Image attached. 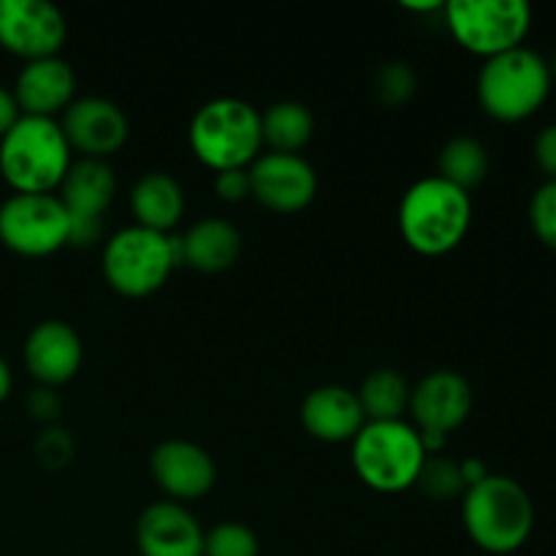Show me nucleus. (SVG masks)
I'll return each mask as SVG.
<instances>
[{
	"label": "nucleus",
	"mask_w": 556,
	"mask_h": 556,
	"mask_svg": "<svg viewBox=\"0 0 556 556\" xmlns=\"http://www.w3.org/2000/svg\"><path fill=\"white\" fill-rule=\"evenodd\" d=\"M400 233L416 253H451L467 237L472 223V199L443 177H424L405 190L396 212Z\"/></svg>",
	"instance_id": "1"
},
{
	"label": "nucleus",
	"mask_w": 556,
	"mask_h": 556,
	"mask_svg": "<svg viewBox=\"0 0 556 556\" xmlns=\"http://www.w3.org/2000/svg\"><path fill=\"white\" fill-rule=\"evenodd\" d=\"M462 521L478 548L489 554H514L530 541L535 505L519 481L489 472L462 497Z\"/></svg>",
	"instance_id": "2"
},
{
	"label": "nucleus",
	"mask_w": 556,
	"mask_h": 556,
	"mask_svg": "<svg viewBox=\"0 0 556 556\" xmlns=\"http://www.w3.org/2000/svg\"><path fill=\"white\" fill-rule=\"evenodd\" d=\"M71 166V147L52 117L22 114L0 139V174L14 193H52Z\"/></svg>",
	"instance_id": "3"
},
{
	"label": "nucleus",
	"mask_w": 556,
	"mask_h": 556,
	"mask_svg": "<svg viewBox=\"0 0 556 556\" xmlns=\"http://www.w3.org/2000/svg\"><path fill=\"white\" fill-rule=\"evenodd\" d=\"M190 147L215 172L248 168L258 157L261 114L242 98H212L190 119Z\"/></svg>",
	"instance_id": "4"
},
{
	"label": "nucleus",
	"mask_w": 556,
	"mask_h": 556,
	"mask_svg": "<svg viewBox=\"0 0 556 556\" xmlns=\"http://www.w3.org/2000/svg\"><path fill=\"white\" fill-rule=\"evenodd\" d=\"M552 90V68L527 47L508 49L483 63L478 74V101L489 117L519 123L543 106Z\"/></svg>",
	"instance_id": "5"
},
{
	"label": "nucleus",
	"mask_w": 556,
	"mask_h": 556,
	"mask_svg": "<svg viewBox=\"0 0 556 556\" xmlns=\"http://www.w3.org/2000/svg\"><path fill=\"white\" fill-rule=\"evenodd\" d=\"M351 443L353 470L369 489L396 494L416 486L427 462L416 427L405 421H367Z\"/></svg>",
	"instance_id": "6"
},
{
	"label": "nucleus",
	"mask_w": 556,
	"mask_h": 556,
	"mask_svg": "<svg viewBox=\"0 0 556 556\" xmlns=\"http://www.w3.org/2000/svg\"><path fill=\"white\" fill-rule=\"evenodd\" d=\"M182 264L179 237L128 226L103 248V277L117 293L141 299L166 286L168 275Z\"/></svg>",
	"instance_id": "7"
},
{
	"label": "nucleus",
	"mask_w": 556,
	"mask_h": 556,
	"mask_svg": "<svg viewBox=\"0 0 556 556\" xmlns=\"http://www.w3.org/2000/svg\"><path fill=\"white\" fill-rule=\"evenodd\" d=\"M443 11L451 36L486 60L521 47L532 25V9L525 0H451Z\"/></svg>",
	"instance_id": "8"
},
{
	"label": "nucleus",
	"mask_w": 556,
	"mask_h": 556,
	"mask_svg": "<svg viewBox=\"0 0 556 556\" xmlns=\"http://www.w3.org/2000/svg\"><path fill=\"white\" fill-rule=\"evenodd\" d=\"M71 223L54 193H14L0 204V242L25 258H43L68 244Z\"/></svg>",
	"instance_id": "9"
},
{
	"label": "nucleus",
	"mask_w": 556,
	"mask_h": 556,
	"mask_svg": "<svg viewBox=\"0 0 556 556\" xmlns=\"http://www.w3.org/2000/svg\"><path fill=\"white\" fill-rule=\"evenodd\" d=\"M410 410L418 424L427 456L443 454L448 434L459 429L472 413V386L454 369H438L418 380L410 394Z\"/></svg>",
	"instance_id": "10"
},
{
	"label": "nucleus",
	"mask_w": 556,
	"mask_h": 556,
	"mask_svg": "<svg viewBox=\"0 0 556 556\" xmlns=\"http://www.w3.org/2000/svg\"><path fill=\"white\" fill-rule=\"evenodd\" d=\"M65 36L68 22L49 0H0V47L25 63L54 58Z\"/></svg>",
	"instance_id": "11"
},
{
	"label": "nucleus",
	"mask_w": 556,
	"mask_h": 556,
	"mask_svg": "<svg viewBox=\"0 0 556 556\" xmlns=\"http://www.w3.org/2000/svg\"><path fill=\"white\" fill-rule=\"evenodd\" d=\"M250 190L271 212H302L318 193V174L302 155L264 152L248 168Z\"/></svg>",
	"instance_id": "12"
},
{
	"label": "nucleus",
	"mask_w": 556,
	"mask_h": 556,
	"mask_svg": "<svg viewBox=\"0 0 556 556\" xmlns=\"http://www.w3.org/2000/svg\"><path fill=\"white\" fill-rule=\"evenodd\" d=\"M65 141L71 152H81V157L106 161L128 141L130 125L123 109L101 96L74 98L60 119Z\"/></svg>",
	"instance_id": "13"
},
{
	"label": "nucleus",
	"mask_w": 556,
	"mask_h": 556,
	"mask_svg": "<svg viewBox=\"0 0 556 556\" xmlns=\"http://www.w3.org/2000/svg\"><path fill=\"white\" fill-rule=\"evenodd\" d=\"M150 470L157 486L174 500H199L217 481L215 459L190 440H166L150 456Z\"/></svg>",
	"instance_id": "14"
},
{
	"label": "nucleus",
	"mask_w": 556,
	"mask_h": 556,
	"mask_svg": "<svg viewBox=\"0 0 556 556\" xmlns=\"http://www.w3.org/2000/svg\"><path fill=\"white\" fill-rule=\"evenodd\" d=\"M136 546L141 556H204V530L185 505L166 500L141 510Z\"/></svg>",
	"instance_id": "15"
},
{
	"label": "nucleus",
	"mask_w": 556,
	"mask_h": 556,
	"mask_svg": "<svg viewBox=\"0 0 556 556\" xmlns=\"http://www.w3.org/2000/svg\"><path fill=\"white\" fill-rule=\"evenodd\" d=\"M22 356H25L27 372L41 386L52 389V386L68 383L79 372L85 348L74 326L65 320H41L27 334Z\"/></svg>",
	"instance_id": "16"
},
{
	"label": "nucleus",
	"mask_w": 556,
	"mask_h": 556,
	"mask_svg": "<svg viewBox=\"0 0 556 556\" xmlns=\"http://www.w3.org/2000/svg\"><path fill=\"white\" fill-rule=\"evenodd\" d=\"M76 76L63 58H41L22 65L14 81V98L22 114L30 117H52L65 112L74 101Z\"/></svg>",
	"instance_id": "17"
},
{
	"label": "nucleus",
	"mask_w": 556,
	"mask_h": 556,
	"mask_svg": "<svg viewBox=\"0 0 556 556\" xmlns=\"http://www.w3.org/2000/svg\"><path fill=\"white\" fill-rule=\"evenodd\" d=\"M302 424L315 440L345 443L353 440L367 424L356 391L345 386H318L302 402Z\"/></svg>",
	"instance_id": "18"
},
{
	"label": "nucleus",
	"mask_w": 556,
	"mask_h": 556,
	"mask_svg": "<svg viewBox=\"0 0 556 556\" xmlns=\"http://www.w3.org/2000/svg\"><path fill=\"white\" fill-rule=\"evenodd\" d=\"M114 193H117V179H114L112 166L98 157L71 161L60 182V201L71 220L103 223V212L112 206Z\"/></svg>",
	"instance_id": "19"
},
{
	"label": "nucleus",
	"mask_w": 556,
	"mask_h": 556,
	"mask_svg": "<svg viewBox=\"0 0 556 556\" xmlns=\"http://www.w3.org/2000/svg\"><path fill=\"white\" fill-rule=\"evenodd\" d=\"M179 253L182 264H190L206 275L226 271L242 253V233L223 217H201L179 237Z\"/></svg>",
	"instance_id": "20"
},
{
	"label": "nucleus",
	"mask_w": 556,
	"mask_h": 556,
	"mask_svg": "<svg viewBox=\"0 0 556 556\" xmlns=\"http://www.w3.org/2000/svg\"><path fill=\"white\" fill-rule=\"evenodd\" d=\"M130 210H134L136 226L168 233V228L177 226L185 212L182 185L168 172L141 174L130 190Z\"/></svg>",
	"instance_id": "21"
},
{
	"label": "nucleus",
	"mask_w": 556,
	"mask_h": 556,
	"mask_svg": "<svg viewBox=\"0 0 556 556\" xmlns=\"http://www.w3.org/2000/svg\"><path fill=\"white\" fill-rule=\"evenodd\" d=\"M410 394L413 389L405 375L389 367L372 369L356 391L367 421H402L410 407Z\"/></svg>",
	"instance_id": "22"
},
{
	"label": "nucleus",
	"mask_w": 556,
	"mask_h": 556,
	"mask_svg": "<svg viewBox=\"0 0 556 556\" xmlns=\"http://www.w3.org/2000/svg\"><path fill=\"white\" fill-rule=\"evenodd\" d=\"M313 112L299 101L271 103L261 114V136H264V144L271 147V152H291V155H299V150L313 139Z\"/></svg>",
	"instance_id": "23"
},
{
	"label": "nucleus",
	"mask_w": 556,
	"mask_h": 556,
	"mask_svg": "<svg viewBox=\"0 0 556 556\" xmlns=\"http://www.w3.org/2000/svg\"><path fill=\"white\" fill-rule=\"evenodd\" d=\"M438 168V177H443L445 182L456 185L465 193H470V190H476L486 179L489 152L472 136H456V139L445 141L443 150H440Z\"/></svg>",
	"instance_id": "24"
},
{
	"label": "nucleus",
	"mask_w": 556,
	"mask_h": 556,
	"mask_svg": "<svg viewBox=\"0 0 556 556\" xmlns=\"http://www.w3.org/2000/svg\"><path fill=\"white\" fill-rule=\"evenodd\" d=\"M416 486L427 494L429 500H438L445 503L451 497H465L467 483L462 478L459 462L451 459V456H427L421 472L416 478Z\"/></svg>",
	"instance_id": "25"
},
{
	"label": "nucleus",
	"mask_w": 556,
	"mask_h": 556,
	"mask_svg": "<svg viewBox=\"0 0 556 556\" xmlns=\"http://www.w3.org/2000/svg\"><path fill=\"white\" fill-rule=\"evenodd\" d=\"M258 535L239 521H223L204 532V556H258Z\"/></svg>",
	"instance_id": "26"
},
{
	"label": "nucleus",
	"mask_w": 556,
	"mask_h": 556,
	"mask_svg": "<svg viewBox=\"0 0 556 556\" xmlns=\"http://www.w3.org/2000/svg\"><path fill=\"white\" fill-rule=\"evenodd\" d=\"M416 87V71L407 63H386L375 76V92L386 106H402L405 101H410Z\"/></svg>",
	"instance_id": "27"
},
{
	"label": "nucleus",
	"mask_w": 556,
	"mask_h": 556,
	"mask_svg": "<svg viewBox=\"0 0 556 556\" xmlns=\"http://www.w3.org/2000/svg\"><path fill=\"white\" fill-rule=\"evenodd\" d=\"M530 223L535 237L556 250V179H546L530 201Z\"/></svg>",
	"instance_id": "28"
},
{
	"label": "nucleus",
	"mask_w": 556,
	"mask_h": 556,
	"mask_svg": "<svg viewBox=\"0 0 556 556\" xmlns=\"http://www.w3.org/2000/svg\"><path fill=\"white\" fill-rule=\"evenodd\" d=\"M36 454H38V459L43 462V465H52V467L63 465V462L71 456L68 434H65L63 429H58V427L47 429V432L38 438Z\"/></svg>",
	"instance_id": "29"
},
{
	"label": "nucleus",
	"mask_w": 556,
	"mask_h": 556,
	"mask_svg": "<svg viewBox=\"0 0 556 556\" xmlns=\"http://www.w3.org/2000/svg\"><path fill=\"white\" fill-rule=\"evenodd\" d=\"M215 190L223 201H242L253 195L250 190V174L248 168H228V172H217Z\"/></svg>",
	"instance_id": "30"
},
{
	"label": "nucleus",
	"mask_w": 556,
	"mask_h": 556,
	"mask_svg": "<svg viewBox=\"0 0 556 556\" xmlns=\"http://www.w3.org/2000/svg\"><path fill=\"white\" fill-rule=\"evenodd\" d=\"M535 161L541 172L548 174V179H556V123L546 125L535 136Z\"/></svg>",
	"instance_id": "31"
},
{
	"label": "nucleus",
	"mask_w": 556,
	"mask_h": 556,
	"mask_svg": "<svg viewBox=\"0 0 556 556\" xmlns=\"http://www.w3.org/2000/svg\"><path fill=\"white\" fill-rule=\"evenodd\" d=\"M20 117H22V112H20V106H16L14 92L5 90V87L0 85V139L9 134L11 125H14Z\"/></svg>",
	"instance_id": "32"
},
{
	"label": "nucleus",
	"mask_w": 556,
	"mask_h": 556,
	"mask_svg": "<svg viewBox=\"0 0 556 556\" xmlns=\"http://www.w3.org/2000/svg\"><path fill=\"white\" fill-rule=\"evenodd\" d=\"M30 410L36 413V416L38 413H41V416H54V410H58V400L52 396V391L41 389L30 396Z\"/></svg>",
	"instance_id": "33"
},
{
	"label": "nucleus",
	"mask_w": 556,
	"mask_h": 556,
	"mask_svg": "<svg viewBox=\"0 0 556 556\" xmlns=\"http://www.w3.org/2000/svg\"><path fill=\"white\" fill-rule=\"evenodd\" d=\"M459 467H462V478H465L467 489L476 486L478 481H483V478L489 476L486 465H483L481 459H465V462H459Z\"/></svg>",
	"instance_id": "34"
},
{
	"label": "nucleus",
	"mask_w": 556,
	"mask_h": 556,
	"mask_svg": "<svg viewBox=\"0 0 556 556\" xmlns=\"http://www.w3.org/2000/svg\"><path fill=\"white\" fill-rule=\"evenodd\" d=\"M11 386H14V378H11V367L3 356H0V402L11 394Z\"/></svg>",
	"instance_id": "35"
},
{
	"label": "nucleus",
	"mask_w": 556,
	"mask_h": 556,
	"mask_svg": "<svg viewBox=\"0 0 556 556\" xmlns=\"http://www.w3.org/2000/svg\"><path fill=\"white\" fill-rule=\"evenodd\" d=\"M402 5L410 11H434V9H443L445 3H440V0H429V3H410V0H405Z\"/></svg>",
	"instance_id": "36"
},
{
	"label": "nucleus",
	"mask_w": 556,
	"mask_h": 556,
	"mask_svg": "<svg viewBox=\"0 0 556 556\" xmlns=\"http://www.w3.org/2000/svg\"><path fill=\"white\" fill-rule=\"evenodd\" d=\"M548 68H552V79H554V76H556V58H554V63L548 65Z\"/></svg>",
	"instance_id": "37"
}]
</instances>
